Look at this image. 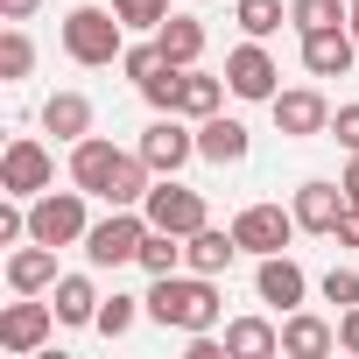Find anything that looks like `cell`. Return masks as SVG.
Returning a JSON list of instances; mask_svg holds the SVG:
<instances>
[{
    "mask_svg": "<svg viewBox=\"0 0 359 359\" xmlns=\"http://www.w3.org/2000/svg\"><path fill=\"white\" fill-rule=\"evenodd\" d=\"M352 57H359V36L338 22V29H310L303 36V71L310 78H345L352 71Z\"/></svg>",
    "mask_w": 359,
    "mask_h": 359,
    "instance_id": "cell-14",
    "label": "cell"
},
{
    "mask_svg": "<svg viewBox=\"0 0 359 359\" xmlns=\"http://www.w3.org/2000/svg\"><path fill=\"white\" fill-rule=\"evenodd\" d=\"M317 289H324V303H338V310H352V303H359V268H345V261H338V268H331V275H324Z\"/></svg>",
    "mask_w": 359,
    "mask_h": 359,
    "instance_id": "cell-33",
    "label": "cell"
},
{
    "mask_svg": "<svg viewBox=\"0 0 359 359\" xmlns=\"http://www.w3.org/2000/svg\"><path fill=\"white\" fill-rule=\"evenodd\" d=\"M50 303H57V317H64V324H92L106 296H99V282H92V275H57Z\"/></svg>",
    "mask_w": 359,
    "mask_h": 359,
    "instance_id": "cell-22",
    "label": "cell"
},
{
    "mask_svg": "<svg viewBox=\"0 0 359 359\" xmlns=\"http://www.w3.org/2000/svg\"><path fill=\"white\" fill-rule=\"evenodd\" d=\"M64 57L85 64V71H106L127 57V22L113 15V0L106 8H71L64 15Z\"/></svg>",
    "mask_w": 359,
    "mask_h": 359,
    "instance_id": "cell-2",
    "label": "cell"
},
{
    "mask_svg": "<svg viewBox=\"0 0 359 359\" xmlns=\"http://www.w3.org/2000/svg\"><path fill=\"white\" fill-rule=\"evenodd\" d=\"M331 240H338V247H359V205H345V219L331 226Z\"/></svg>",
    "mask_w": 359,
    "mask_h": 359,
    "instance_id": "cell-36",
    "label": "cell"
},
{
    "mask_svg": "<svg viewBox=\"0 0 359 359\" xmlns=\"http://www.w3.org/2000/svg\"><path fill=\"white\" fill-rule=\"evenodd\" d=\"M338 184H345V198H352V205H359V155H352V162H345V176H338Z\"/></svg>",
    "mask_w": 359,
    "mask_h": 359,
    "instance_id": "cell-39",
    "label": "cell"
},
{
    "mask_svg": "<svg viewBox=\"0 0 359 359\" xmlns=\"http://www.w3.org/2000/svg\"><path fill=\"white\" fill-rule=\"evenodd\" d=\"M141 155H148V169L155 176H176L191 155H198V120H184V113H155L148 127H141V141H134Z\"/></svg>",
    "mask_w": 359,
    "mask_h": 359,
    "instance_id": "cell-7",
    "label": "cell"
},
{
    "mask_svg": "<svg viewBox=\"0 0 359 359\" xmlns=\"http://www.w3.org/2000/svg\"><path fill=\"white\" fill-rule=\"evenodd\" d=\"M134 268H148V275H176V268H184V233L148 226V240H141V261H134Z\"/></svg>",
    "mask_w": 359,
    "mask_h": 359,
    "instance_id": "cell-28",
    "label": "cell"
},
{
    "mask_svg": "<svg viewBox=\"0 0 359 359\" xmlns=\"http://www.w3.org/2000/svg\"><path fill=\"white\" fill-rule=\"evenodd\" d=\"M57 324H64V317H57V303L22 296V303L0 310V352H8V359H29V352H43V345H50V331H57Z\"/></svg>",
    "mask_w": 359,
    "mask_h": 359,
    "instance_id": "cell-9",
    "label": "cell"
},
{
    "mask_svg": "<svg viewBox=\"0 0 359 359\" xmlns=\"http://www.w3.org/2000/svg\"><path fill=\"white\" fill-rule=\"evenodd\" d=\"M233 233H240V254H282L303 226H296V212H282V205H240L233 212Z\"/></svg>",
    "mask_w": 359,
    "mask_h": 359,
    "instance_id": "cell-11",
    "label": "cell"
},
{
    "mask_svg": "<svg viewBox=\"0 0 359 359\" xmlns=\"http://www.w3.org/2000/svg\"><path fill=\"white\" fill-rule=\"evenodd\" d=\"M247 148H254V134H247L233 113H212V120H198V162H212V169H233V162H247Z\"/></svg>",
    "mask_w": 359,
    "mask_h": 359,
    "instance_id": "cell-15",
    "label": "cell"
},
{
    "mask_svg": "<svg viewBox=\"0 0 359 359\" xmlns=\"http://www.w3.org/2000/svg\"><path fill=\"white\" fill-rule=\"evenodd\" d=\"M162 64H169V57H162V43H155V36H148V43H134V50H127V57H120V71H127V78H134V85H148V78H155V71H162Z\"/></svg>",
    "mask_w": 359,
    "mask_h": 359,
    "instance_id": "cell-32",
    "label": "cell"
},
{
    "mask_svg": "<svg viewBox=\"0 0 359 359\" xmlns=\"http://www.w3.org/2000/svg\"><path fill=\"white\" fill-rule=\"evenodd\" d=\"M331 345H338V324H324L317 310H289L282 317V352L289 359H324Z\"/></svg>",
    "mask_w": 359,
    "mask_h": 359,
    "instance_id": "cell-19",
    "label": "cell"
},
{
    "mask_svg": "<svg viewBox=\"0 0 359 359\" xmlns=\"http://www.w3.org/2000/svg\"><path fill=\"white\" fill-rule=\"evenodd\" d=\"M226 92H233L226 78H205V71L191 64V71H184V99H176V113H184V120H212V113L226 106Z\"/></svg>",
    "mask_w": 359,
    "mask_h": 359,
    "instance_id": "cell-24",
    "label": "cell"
},
{
    "mask_svg": "<svg viewBox=\"0 0 359 359\" xmlns=\"http://www.w3.org/2000/svg\"><path fill=\"white\" fill-rule=\"evenodd\" d=\"M141 240H148V212L141 205H106V219H92V233H85V261L92 268H127V261H141Z\"/></svg>",
    "mask_w": 359,
    "mask_h": 359,
    "instance_id": "cell-4",
    "label": "cell"
},
{
    "mask_svg": "<svg viewBox=\"0 0 359 359\" xmlns=\"http://www.w3.org/2000/svg\"><path fill=\"white\" fill-rule=\"evenodd\" d=\"M141 310H148V303H141V296H120V289H113V296H106V303H99V317H92V331H99V338H127V331H134V317H141Z\"/></svg>",
    "mask_w": 359,
    "mask_h": 359,
    "instance_id": "cell-29",
    "label": "cell"
},
{
    "mask_svg": "<svg viewBox=\"0 0 359 359\" xmlns=\"http://www.w3.org/2000/svg\"><path fill=\"white\" fill-rule=\"evenodd\" d=\"M254 296H261L268 310H282V317H289V310H303L310 275H303L289 254H261V261H254Z\"/></svg>",
    "mask_w": 359,
    "mask_h": 359,
    "instance_id": "cell-12",
    "label": "cell"
},
{
    "mask_svg": "<svg viewBox=\"0 0 359 359\" xmlns=\"http://www.w3.org/2000/svg\"><path fill=\"white\" fill-rule=\"evenodd\" d=\"M29 71H36V43H29V29H22V22H8V29H0V78L22 85Z\"/></svg>",
    "mask_w": 359,
    "mask_h": 359,
    "instance_id": "cell-26",
    "label": "cell"
},
{
    "mask_svg": "<svg viewBox=\"0 0 359 359\" xmlns=\"http://www.w3.org/2000/svg\"><path fill=\"white\" fill-rule=\"evenodd\" d=\"M226 352H233V359H275V352H282V324H268V317H233V324H226Z\"/></svg>",
    "mask_w": 359,
    "mask_h": 359,
    "instance_id": "cell-21",
    "label": "cell"
},
{
    "mask_svg": "<svg viewBox=\"0 0 359 359\" xmlns=\"http://www.w3.org/2000/svg\"><path fill=\"white\" fill-rule=\"evenodd\" d=\"M233 22H240V36L268 43V36L289 22V0H240V8H233Z\"/></svg>",
    "mask_w": 359,
    "mask_h": 359,
    "instance_id": "cell-27",
    "label": "cell"
},
{
    "mask_svg": "<svg viewBox=\"0 0 359 359\" xmlns=\"http://www.w3.org/2000/svg\"><path fill=\"white\" fill-rule=\"evenodd\" d=\"M85 198L92 191H43V198H29V240H43V247H85V233H92V219H85Z\"/></svg>",
    "mask_w": 359,
    "mask_h": 359,
    "instance_id": "cell-3",
    "label": "cell"
},
{
    "mask_svg": "<svg viewBox=\"0 0 359 359\" xmlns=\"http://www.w3.org/2000/svg\"><path fill=\"white\" fill-rule=\"evenodd\" d=\"M36 8H43V0H0V22H29Z\"/></svg>",
    "mask_w": 359,
    "mask_h": 359,
    "instance_id": "cell-38",
    "label": "cell"
},
{
    "mask_svg": "<svg viewBox=\"0 0 359 359\" xmlns=\"http://www.w3.org/2000/svg\"><path fill=\"white\" fill-rule=\"evenodd\" d=\"M148 317L162 331H219L226 303H219V275H198V268H176V275H148Z\"/></svg>",
    "mask_w": 359,
    "mask_h": 359,
    "instance_id": "cell-1",
    "label": "cell"
},
{
    "mask_svg": "<svg viewBox=\"0 0 359 359\" xmlns=\"http://www.w3.org/2000/svg\"><path fill=\"white\" fill-rule=\"evenodd\" d=\"M226 85H233V99H247V106H268L275 92H282V64L268 57V43H240V50H226Z\"/></svg>",
    "mask_w": 359,
    "mask_h": 359,
    "instance_id": "cell-8",
    "label": "cell"
},
{
    "mask_svg": "<svg viewBox=\"0 0 359 359\" xmlns=\"http://www.w3.org/2000/svg\"><path fill=\"white\" fill-rule=\"evenodd\" d=\"M184 71H191V64H162V71L141 85V99H148L155 113H176V99H184Z\"/></svg>",
    "mask_w": 359,
    "mask_h": 359,
    "instance_id": "cell-30",
    "label": "cell"
},
{
    "mask_svg": "<svg viewBox=\"0 0 359 359\" xmlns=\"http://www.w3.org/2000/svg\"><path fill=\"white\" fill-rule=\"evenodd\" d=\"M43 134L85 141V134H92V99H85V92H50V99H43Z\"/></svg>",
    "mask_w": 359,
    "mask_h": 359,
    "instance_id": "cell-20",
    "label": "cell"
},
{
    "mask_svg": "<svg viewBox=\"0 0 359 359\" xmlns=\"http://www.w3.org/2000/svg\"><path fill=\"white\" fill-rule=\"evenodd\" d=\"M141 212H148V226H162V233H198V226H212V205H205V191H191V184H176V176H155V191L141 198Z\"/></svg>",
    "mask_w": 359,
    "mask_h": 359,
    "instance_id": "cell-6",
    "label": "cell"
},
{
    "mask_svg": "<svg viewBox=\"0 0 359 359\" xmlns=\"http://www.w3.org/2000/svg\"><path fill=\"white\" fill-rule=\"evenodd\" d=\"M345 184H331V176H310V184H296V198H289V212H296V226L303 233H324L331 240V226L345 219Z\"/></svg>",
    "mask_w": 359,
    "mask_h": 359,
    "instance_id": "cell-13",
    "label": "cell"
},
{
    "mask_svg": "<svg viewBox=\"0 0 359 359\" xmlns=\"http://www.w3.org/2000/svg\"><path fill=\"white\" fill-rule=\"evenodd\" d=\"M8 289H15V296H43V289H57V247L22 240V247L8 254Z\"/></svg>",
    "mask_w": 359,
    "mask_h": 359,
    "instance_id": "cell-17",
    "label": "cell"
},
{
    "mask_svg": "<svg viewBox=\"0 0 359 359\" xmlns=\"http://www.w3.org/2000/svg\"><path fill=\"white\" fill-rule=\"evenodd\" d=\"M233 261H240V233L233 226H198L184 240V268H198V275H226Z\"/></svg>",
    "mask_w": 359,
    "mask_h": 359,
    "instance_id": "cell-18",
    "label": "cell"
},
{
    "mask_svg": "<svg viewBox=\"0 0 359 359\" xmlns=\"http://www.w3.org/2000/svg\"><path fill=\"white\" fill-rule=\"evenodd\" d=\"M331 141H338V148H345V155H359V99H352V106H338V113H331Z\"/></svg>",
    "mask_w": 359,
    "mask_h": 359,
    "instance_id": "cell-35",
    "label": "cell"
},
{
    "mask_svg": "<svg viewBox=\"0 0 359 359\" xmlns=\"http://www.w3.org/2000/svg\"><path fill=\"white\" fill-rule=\"evenodd\" d=\"M338 345H345V352H359V303H352V310H338Z\"/></svg>",
    "mask_w": 359,
    "mask_h": 359,
    "instance_id": "cell-37",
    "label": "cell"
},
{
    "mask_svg": "<svg viewBox=\"0 0 359 359\" xmlns=\"http://www.w3.org/2000/svg\"><path fill=\"white\" fill-rule=\"evenodd\" d=\"M22 240H29V205L8 198V205H0V247H22Z\"/></svg>",
    "mask_w": 359,
    "mask_h": 359,
    "instance_id": "cell-34",
    "label": "cell"
},
{
    "mask_svg": "<svg viewBox=\"0 0 359 359\" xmlns=\"http://www.w3.org/2000/svg\"><path fill=\"white\" fill-rule=\"evenodd\" d=\"M155 43H162V57H169V64H198L212 36H205V22H198V15H169V22L155 29Z\"/></svg>",
    "mask_w": 359,
    "mask_h": 359,
    "instance_id": "cell-23",
    "label": "cell"
},
{
    "mask_svg": "<svg viewBox=\"0 0 359 359\" xmlns=\"http://www.w3.org/2000/svg\"><path fill=\"white\" fill-rule=\"evenodd\" d=\"M113 15H120L127 29H141V36H155V29L169 22V0H113Z\"/></svg>",
    "mask_w": 359,
    "mask_h": 359,
    "instance_id": "cell-31",
    "label": "cell"
},
{
    "mask_svg": "<svg viewBox=\"0 0 359 359\" xmlns=\"http://www.w3.org/2000/svg\"><path fill=\"white\" fill-rule=\"evenodd\" d=\"M352 22V0H289V29L310 36V29H338Z\"/></svg>",
    "mask_w": 359,
    "mask_h": 359,
    "instance_id": "cell-25",
    "label": "cell"
},
{
    "mask_svg": "<svg viewBox=\"0 0 359 359\" xmlns=\"http://www.w3.org/2000/svg\"><path fill=\"white\" fill-rule=\"evenodd\" d=\"M268 113H275V127H282L289 141H317V134H331V99H324L317 85H289V92H275Z\"/></svg>",
    "mask_w": 359,
    "mask_h": 359,
    "instance_id": "cell-10",
    "label": "cell"
},
{
    "mask_svg": "<svg viewBox=\"0 0 359 359\" xmlns=\"http://www.w3.org/2000/svg\"><path fill=\"white\" fill-rule=\"evenodd\" d=\"M50 184H57V155L36 134H15L8 148H0V191L8 198H43Z\"/></svg>",
    "mask_w": 359,
    "mask_h": 359,
    "instance_id": "cell-5",
    "label": "cell"
},
{
    "mask_svg": "<svg viewBox=\"0 0 359 359\" xmlns=\"http://www.w3.org/2000/svg\"><path fill=\"white\" fill-rule=\"evenodd\" d=\"M345 29H352V36H359V0H352V22H345Z\"/></svg>",
    "mask_w": 359,
    "mask_h": 359,
    "instance_id": "cell-40",
    "label": "cell"
},
{
    "mask_svg": "<svg viewBox=\"0 0 359 359\" xmlns=\"http://www.w3.org/2000/svg\"><path fill=\"white\" fill-rule=\"evenodd\" d=\"M120 155H127V148H113L106 134H85V141H71V184L99 198V191L113 184V169H120Z\"/></svg>",
    "mask_w": 359,
    "mask_h": 359,
    "instance_id": "cell-16",
    "label": "cell"
}]
</instances>
